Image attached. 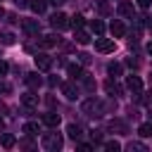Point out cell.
<instances>
[{"mask_svg": "<svg viewBox=\"0 0 152 152\" xmlns=\"http://www.w3.org/2000/svg\"><path fill=\"white\" fill-rule=\"evenodd\" d=\"M83 114H88V116H102L104 114V102L102 100H95V97H90V100H86L83 102Z\"/></svg>", "mask_w": 152, "mask_h": 152, "instance_id": "cell-1", "label": "cell"}, {"mask_svg": "<svg viewBox=\"0 0 152 152\" xmlns=\"http://www.w3.org/2000/svg\"><path fill=\"white\" fill-rule=\"evenodd\" d=\"M40 145H43V150H59L62 147V135L59 133H45L43 135V140H40Z\"/></svg>", "mask_w": 152, "mask_h": 152, "instance_id": "cell-2", "label": "cell"}, {"mask_svg": "<svg viewBox=\"0 0 152 152\" xmlns=\"http://www.w3.org/2000/svg\"><path fill=\"white\" fill-rule=\"evenodd\" d=\"M33 62H36V69L38 71H50L52 69V57L50 55H45V52H36V57H33Z\"/></svg>", "mask_w": 152, "mask_h": 152, "instance_id": "cell-3", "label": "cell"}, {"mask_svg": "<svg viewBox=\"0 0 152 152\" xmlns=\"http://www.w3.org/2000/svg\"><path fill=\"white\" fill-rule=\"evenodd\" d=\"M50 24H52V28H57V31H64V28L69 26V17H66L64 12H55V14L50 17Z\"/></svg>", "mask_w": 152, "mask_h": 152, "instance_id": "cell-4", "label": "cell"}, {"mask_svg": "<svg viewBox=\"0 0 152 152\" xmlns=\"http://www.w3.org/2000/svg\"><path fill=\"white\" fill-rule=\"evenodd\" d=\"M126 88H128L133 95H140V93H142V78H140V76H135V74L126 76Z\"/></svg>", "mask_w": 152, "mask_h": 152, "instance_id": "cell-5", "label": "cell"}, {"mask_svg": "<svg viewBox=\"0 0 152 152\" xmlns=\"http://www.w3.org/2000/svg\"><path fill=\"white\" fill-rule=\"evenodd\" d=\"M114 40L112 38H95V50L97 52H114Z\"/></svg>", "mask_w": 152, "mask_h": 152, "instance_id": "cell-6", "label": "cell"}, {"mask_svg": "<svg viewBox=\"0 0 152 152\" xmlns=\"http://www.w3.org/2000/svg\"><path fill=\"white\" fill-rule=\"evenodd\" d=\"M21 26H24V31H26L28 36H38V33H40V24H38L36 19H24Z\"/></svg>", "mask_w": 152, "mask_h": 152, "instance_id": "cell-7", "label": "cell"}, {"mask_svg": "<svg viewBox=\"0 0 152 152\" xmlns=\"http://www.w3.org/2000/svg\"><path fill=\"white\" fill-rule=\"evenodd\" d=\"M21 104H24L26 109H36V107H38V95H36V93H24V95H21Z\"/></svg>", "mask_w": 152, "mask_h": 152, "instance_id": "cell-8", "label": "cell"}, {"mask_svg": "<svg viewBox=\"0 0 152 152\" xmlns=\"http://www.w3.org/2000/svg\"><path fill=\"white\" fill-rule=\"evenodd\" d=\"M119 14H121V17H133V19H135V10H133V5H131L128 0H121V2H119Z\"/></svg>", "mask_w": 152, "mask_h": 152, "instance_id": "cell-9", "label": "cell"}, {"mask_svg": "<svg viewBox=\"0 0 152 152\" xmlns=\"http://www.w3.org/2000/svg\"><path fill=\"white\" fill-rule=\"evenodd\" d=\"M109 31H112V36H114V38H121V36L126 33V26H124V21L114 19V21H112V26H109Z\"/></svg>", "mask_w": 152, "mask_h": 152, "instance_id": "cell-10", "label": "cell"}, {"mask_svg": "<svg viewBox=\"0 0 152 152\" xmlns=\"http://www.w3.org/2000/svg\"><path fill=\"white\" fill-rule=\"evenodd\" d=\"M66 74H69V76H71L74 81H78V78H83V76H86V74H83V66H81V64H69V66H66Z\"/></svg>", "mask_w": 152, "mask_h": 152, "instance_id": "cell-11", "label": "cell"}, {"mask_svg": "<svg viewBox=\"0 0 152 152\" xmlns=\"http://www.w3.org/2000/svg\"><path fill=\"white\" fill-rule=\"evenodd\" d=\"M26 86L28 88H40L43 86V76L40 74H26Z\"/></svg>", "mask_w": 152, "mask_h": 152, "instance_id": "cell-12", "label": "cell"}, {"mask_svg": "<svg viewBox=\"0 0 152 152\" xmlns=\"http://www.w3.org/2000/svg\"><path fill=\"white\" fill-rule=\"evenodd\" d=\"M62 93H64L66 100H76V97H78V90H76L74 83H64V86H62Z\"/></svg>", "mask_w": 152, "mask_h": 152, "instance_id": "cell-13", "label": "cell"}, {"mask_svg": "<svg viewBox=\"0 0 152 152\" xmlns=\"http://www.w3.org/2000/svg\"><path fill=\"white\" fill-rule=\"evenodd\" d=\"M43 124H45V126H50V128H57V126H59V114L48 112V114L43 116Z\"/></svg>", "mask_w": 152, "mask_h": 152, "instance_id": "cell-14", "label": "cell"}, {"mask_svg": "<svg viewBox=\"0 0 152 152\" xmlns=\"http://www.w3.org/2000/svg\"><path fill=\"white\" fill-rule=\"evenodd\" d=\"M66 135H69L71 140H78V138L83 135V131H81V126H76V124H69V126H66Z\"/></svg>", "mask_w": 152, "mask_h": 152, "instance_id": "cell-15", "label": "cell"}, {"mask_svg": "<svg viewBox=\"0 0 152 152\" xmlns=\"http://www.w3.org/2000/svg\"><path fill=\"white\" fill-rule=\"evenodd\" d=\"M0 43L2 45H14L17 43V36L12 31H0Z\"/></svg>", "mask_w": 152, "mask_h": 152, "instance_id": "cell-16", "label": "cell"}, {"mask_svg": "<svg viewBox=\"0 0 152 152\" xmlns=\"http://www.w3.org/2000/svg\"><path fill=\"white\" fill-rule=\"evenodd\" d=\"M24 133H26V135H38V133H40V126H38L36 121H26V124H24Z\"/></svg>", "mask_w": 152, "mask_h": 152, "instance_id": "cell-17", "label": "cell"}, {"mask_svg": "<svg viewBox=\"0 0 152 152\" xmlns=\"http://www.w3.org/2000/svg\"><path fill=\"white\" fill-rule=\"evenodd\" d=\"M0 145H2L5 150H12V147L17 145V138H14V135H10V133H5V135L0 138Z\"/></svg>", "mask_w": 152, "mask_h": 152, "instance_id": "cell-18", "label": "cell"}, {"mask_svg": "<svg viewBox=\"0 0 152 152\" xmlns=\"http://www.w3.org/2000/svg\"><path fill=\"white\" fill-rule=\"evenodd\" d=\"M76 43H78V45H88V43H90V36H88L83 28H76Z\"/></svg>", "mask_w": 152, "mask_h": 152, "instance_id": "cell-19", "label": "cell"}, {"mask_svg": "<svg viewBox=\"0 0 152 152\" xmlns=\"http://www.w3.org/2000/svg\"><path fill=\"white\" fill-rule=\"evenodd\" d=\"M104 90H107L109 95H114V93H121V86H119L116 81H112V78H109V81H104Z\"/></svg>", "mask_w": 152, "mask_h": 152, "instance_id": "cell-20", "label": "cell"}, {"mask_svg": "<svg viewBox=\"0 0 152 152\" xmlns=\"http://www.w3.org/2000/svg\"><path fill=\"white\" fill-rule=\"evenodd\" d=\"M138 133H140L142 138H152V121H147V124H140V126H138Z\"/></svg>", "mask_w": 152, "mask_h": 152, "instance_id": "cell-21", "label": "cell"}, {"mask_svg": "<svg viewBox=\"0 0 152 152\" xmlns=\"http://www.w3.org/2000/svg\"><path fill=\"white\" fill-rule=\"evenodd\" d=\"M107 71L116 78V76H121V71H124V69H121V64H119V62H109V64H107Z\"/></svg>", "mask_w": 152, "mask_h": 152, "instance_id": "cell-22", "label": "cell"}, {"mask_svg": "<svg viewBox=\"0 0 152 152\" xmlns=\"http://www.w3.org/2000/svg\"><path fill=\"white\" fill-rule=\"evenodd\" d=\"M69 26H71L74 31H76V28H81V26H83V14H74V17L69 19Z\"/></svg>", "mask_w": 152, "mask_h": 152, "instance_id": "cell-23", "label": "cell"}, {"mask_svg": "<svg viewBox=\"0 0 152 152\" xmlns=\"http://www.w3.org/2000/svg\"><path fill=\"white\" fill-rule=\"evenodd\" d=\"M59 43V38L57 36H43V40H40V45L43 48H52V45H57Z\"/></svg>", "mask_w": 152, "mask_h": 152, "instance_id": "cell-24", "label": "cell"}, {"mask_svg": "<svg viewBox=\"0 0 152 152\" xmlns=\"http://www.w3.org/2000/svg\"><path fill=\"white\" fill-rule=\"evenodd\" d=\"M31 10L36 14H43L45 12V0H31Z\"/></svg>", "mask_w": 152, "mask_h": 152, "instance_id": "cell-25", "label": "cell"}, {"mask_svg": "<svg viewBox=\"0 0 152 152\" xmlns=\"http://www.w3.org/2000/svg\"><path fill=\"white\" fill-rule=\"evenodd\" d=\"M109 131H121V133H124V131H126V124L119 121V119H112V121H109Z\"/></svg>", "mask_w": 152, "mask_h": 152, "instance_id": "cell-26", "label": "cell"}, {"mask_svg": "<svg viewBox=\"0 0 152 152\" xmlns=\"http://www.w3.org/2000/svg\"><path fill=\"white\" fill-rule=\"evenodd\" d=\"M90 28H93V33H97V36H100V33L104 31V24H102L100 19H93V21H90Z\"/></svg>", "mask_w": 152, "mask_h": 152, "instance_id": "cell-27", "label": "cell"}, {"mask_svg": "<svg viewBox=\"0 0 152 152\" xmlns=\"http://www.w3.org/2000/svg\"><path fill=\"white\" fill-rule=\"evenodd\" d=\"M104 150H107V152H119V150H121V142H116V140H107V142H104Z\"/></svg>", "mask_w": 152, "mask_h": 152, "instance_id": "cell-28", "label": "cell"}, {"mask_svg": "<svg viewBox=\"0 0 152 152\" xmlns=\"http://www.w3.org/2000/svg\"><path fill=\"white\" fill-rule=\"evenodd\" d=\"M128 150H131V152H133V150H135V152H145L147 147H145L142 142H131V145H128Z\"/></svg>", "mask_w": 152, "mask_h": 152, "instance_id": "cell-29", "label": "cell"}, {"mask_svg": "<svg viewBox=\"0 0 152 152\" xmlns=\"http://www.w3.org/2000/svg\"><path fill=\"white\" fill-rule=\"evenodd\" d=\"M97 10H100L102 14H109V5H107V2H100V5H97Z\"/></svg>", "mask_w": 152, "mask_h": 152, "instance_id": "cell-30", "label": "cell"}, {"mask_svg": "<svg viewBox=\"0 0 152 152\" xmlns=\"http://www.w3.org/2000/svg\"><path fill=\"white\" fill-rule=\"evenodd\" d=\"M7 69H10V66H7V62H5V59H0V76H5V74H7Z\"/></svg>", "mask_w": 152, "mask_h": 152, "instance_id": "cell-31", "label": "cell"}, {"mask_svg": "<svg viewBox=\"0 0 152 152\" xmlns=\"http://www.w3.org/2000/svg\"><path fill=\"white\" fill-rule=\"evenodd\" d=\"M135 2H138V5H140V7H142V10H147V7H150V5H152V0H135Z\"/></svg>", "mask_w": 152, "mask_h": 152, "instance_id": "cell-32", "label": "cell"}, {"mask_svg": "<svg viewBox=\"0 0 152 152\" xmlns=\"http://www.w3.org/2000/svg\"><path fill=\"white\" fill-rule=\"evenodd\" d=\"M90 135H93V142H100V140H102V135H100V131H93Z\"/></svg>", "mask_w": 152, "mask_h": 152, "instance_id": "cell-33", "label": "cell"}, {"mask_svg": "<svg viewBox=\"0 0 152 152\" xmlns=\"http://www.w3.org/2000/svg\"><path fill=\"white\" fill-rule=\"evenodd\" d=\"M78 57H81V64H88V62H90V55H86V52L78 55Z\"/></svg>", "mask_w": 152, "mask_h": 152, "instance_id": "cell-34", "label": "cell"}, {"mask_svg": "<svg viewBox=\"0 0 152 152\" xmlns=\"http://www.w3.org/2000/svg\"><path fill=\"white\" fill-rule=\"evenodd\" d=\"M0 90H2V93H10L12 86H10V83H0Z\"/></svg>", "mask_w": 152, "mask_h": 152, "instance_id": "cell-35", "label": "cell"}, {"mask_svg": "<svg viewBox=\"0 0 152 152\" xmlns=\"http://www.w3.org/2000/svg\"><path fill=\"white\" fill-rule=\"evenodd\" d=\"M50 2H52V5H64L66 0H50Z\"/></svg>", "mask_w": 152, "mask_h": 152, "instance_id": "cell-36", "label": "cell"}, {"mask_svg": "<svg viewBox=\"0 0 152 152\" xmlns=\"http://www.w3.org/2000/svg\"><path fill=\"white\" fill-rule=\"evenodd\" d=\"M147 52H150V55H152V43H147Z\"/></svg>", "mask_w": 152, "mask_h": 152, "instance_id": "cell-37", "label": "cell"}, {"mask_svg": "<svg viewBox=\"0 0 152 152\" xmlns=\"http://www.w3.org/2000/svg\"><path fill=\"white\" fill-rule=\"evenodd\" d=\"M2 128H5V121H2V119H0V131H2Z\"/></svg>", "mask_w": 152, "mask_h": 152, "instance_id": "cell-38", "label": "cell"}, {"mask_svg": "<svg viewBox=\"0 0 152 152\" xmlns=\"http://www.w3.org/2000/svg\"><path fill=\"white\" fill-rule=\"evenodd\" d=\"M2 14H5V10H2V7H0V17H2Z\"/></svg>", "mask_w": 152, "mask_h": 152, "instance_id": "cell-39", "label": "cell"}, {"mask_svg": "<svg viewBox=\"0 0 152 152\" xmlns=\"http://www.w3.org/2000/svg\"><path fill=\"white\" fill-rule=\"evenodd\" d=\"M150 119H152V112H150Z\"/></svg>", "mask_w": 152, "mask_h": 152, "instance_id": "cell-40", "label": "cell"}, {"mask_svg": "<svg viewBox=\"0 0 152 152\" xmlns=\"http://www.w3.org/2000/svg\"><path fill=\"white\" fill-rule=\"evenodd\" d=\"M0 109H2V102H0Z\"/></svg>", "mask_w": 152, "mask_h": 152, "instance_id": "cell-41", "label": "cell"}, {"mask_svg": "<svg viewBox=\"0 0 152 152\" xmlns=\"http://www.w3.org/2000/svg\"><path fill=\"white\" fill-rule=\"evenodd\" d=\"M150 95H152V93H150Z\"/></svg>", "mask_w": 152, "mask_h": 152, "instance_id": "cell-42", "label": "cell"}]
</instances>
